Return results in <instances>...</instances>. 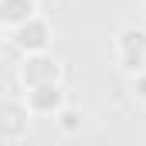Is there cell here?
I'll use <instances>...</instances> for the list:
<instances>
[{
	"mask_svg": "<svg viewBox=\"0 0 146 146\" xmlns=\"http://www.w3.org/2000/svg\"><path fill=\"white\" fill-rule=\"evenodd\" d=\"M7 41H10L21 54L48 51V48H51V41H54V27H51V21H48L44 14H37V17H31L27 24H21V27L7 31Z\"/></svg>",
	"mask_w": 146,
	"mask_h": 146,
	"instance_id": "277c9868",
	"label": "cell"
},
{
	"mask_svg": "<svg viewBox=\"0 0 146 146\" xmlns=\"http://www.w3.org/2000/svg\"><path fill=\"white\" fill-rule=\"evenodd\" d=\"M31 119H34V112L24 102V95L7 92V99H3V119H0V139L7 146H17L21 139H27Z\"/></svg>",
	"mask_w": 146,
	"mask_h": 146,
	"instance_id": "3957f363",
	"label": "cell"
},
{
	"mask_svg": "<svg viewBox=\"0 0 146 146\" xmlns=\"http://www.w3.org/2000/svg\"><path fill=\"white\" fill-rule=\"evenodd\" d=\"M139 10H143V17H146V0H143V3H139Z\"/></svg>",
	"mask_w": 146,
	"mask_h": 146,
	"instance_id": "9c48e42d",
	"label": "cell"
},
{
	"mask_svg": "<svg viewBox=\"0 0 146 146\" xmlns=\"http://www.w3.org/2000/svg\"><path fill=\"white\" fill-rule=\"evenodd\" d=\"M37 14H41L37 0H0V24H3V31H14V27L27 24Z\"/></svg>",
	"mask_w": 146,
	"mask_h": 146,
	"instance_id": "8992f818",
	"label": "cell"
},
{
	"mask_svg": "<svg viewBox=\"0 0 146 146\" xmlns=\"http://www.w3.org/2000/svg\"><path fill=\"white\" fill-rule=\"evenodd\" d=\"M112 58L126 78L146 72V27L122 24L115 31V41H112Z\"/></svg>",
	"mask_w": 146,
	"mask_h": 146,
	"instance_id": "6da1fadb",
	"label": "cell"
},
{
	"mask_svg": "<svg viewBox=\"0 0 146 146\" xmlns=\"http://www.w3.org/2000/svg\"><path fill=\"white\" fill-rule=\"evenodd\" d=\"M17 82H21V88H37V85L65 82V65H61L51 51L24 54V61L17 65Z\"/></svg>",
	"mask_w": 146,
	"mask_h": 146,
	"instance_id": "7a4b0ae2",
	"label": "cell"
},
{
	"mask_svg": "<svg viewBox=\"0 0 146 146\" xmlns=\"http://www.w3.org/2000/svg\"><path fill=\"white\" fill-rule=\"evenodd\" d=\"M129 95H133L139 106H146V72H139V75L129 78Z\"/></svg>",
	"mask_w": 146,
	"mask_h": 146,
	"instance_id": "ba28073f",
	"label": "cell"
},
{
	"mask_svg": "<svg viewBox=\"0 0 146 146\" xmlns=\"http://www.w3.org/2000/svg\"><path fill=\"white\" fill-rule=\"evenodd\" d=\"M54 126H58V133L61 136H78L82 133V126H85V112L78 109V106H65V109L54 115Z\"/></svg>",
	"mask_w": 146,
	"mask_h": 146,
	"instance_id": "52a82bcc",
	"label": "cell"
},
{
	"mask_svg": "<svg viewBox=\"0 0 146 146\" xmlns=\"http://www.w3.org/2000/svg\"><path fill=\"white\" fill-rule=\"evenodd\" d=\"M24 102L31 106V112H34V115H58V112L68 106L65 82H51V85L24 88Z\"/></svg>",
	"mask_w": 146,
	"mask_h": 146,
	"instance_id": "5b68a950",
	"label": "cell"
}]
</instances>
